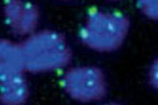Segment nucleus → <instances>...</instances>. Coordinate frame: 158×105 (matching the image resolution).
Instances as JSON below:
<instances>
[{
  "instance_id": "obj_5",
  "label": "nucleus",
  "mask_w": 158,
  "mask_h": 105,
  "mask_svg": "<svg viewBox=\"0 0 158 105\" xmlns=\"http://www.w3.org/2000/svg\"><path fill=\"white\" fill-rule=\"evenodd\" d=\"M39 21V6L33 2H25L24 9L15 28V33L21 36H30L36 32Z\"/></svg>"
},
{
  "instance_id": "obj_6",
  "label": "nucleus",
  "mask_w": 158,
  "mask_h": 105,
  "mask_svg": "<svg viewBox=\"0 0 158 105\" xmlns=\"http://www.w3.org/2000/svg\"><path fill=\"white\" fill-rule=\"evenodd\" d=\"M0 62L26 73L22 44L8 40H0Z\"/></svg>"
},
{
  "instance_id": "obj_9",
  "label": "nucleus",
  "mask_w": 158,
  "mask_h": 105,
  "mask_svg": "<svg viewBox=\"0 0 158 105\" xmlns=\"http://www.w3.org/2000/svg\"><path fill=\"white\" fill-rule=\"evenodd\" d=\"M149 84L155 90L158 91V58L153 60L150 68L149 74Z\"/></svg>"
},
{
  "instance_id": "obj_7",
  "label": "nucleus",
  "mask_w": 158,
  "mask_h": 105,
  "mask_svg": "<svg viewBox=\"0 0 158 105\" xmlns=\"http://www.w3.org/2000/svg\"><path fill=\"white\" fill-rule=\"evenodd\" d=\"M24 6L25 2L23 0H8L4 6V14L14 31L23 13Z\"/></svg>"
},
{
  "instance_id": "obj_1",
  "label": "nucleus",
  "mask_w": 158,
  "mask_h": 105,
  "mask_svg": "<svg viewBox=\"0 0 158 105\" xmlns=\"http://www.w3.org/2000/svg\"><path fill=\"white\" fill-rule=\"evenodd\" d=\"M25 69L42 74L66 68L73 59V51L64 33L52 29L36 31L21 43Z\"/></svg>"
},
{
  "instance_id": "obj_10",
  "label": "nucleus",
  "mask_w": 158,
  "mask_h": 105,
  "mask_svg": "<svg viewBox=\"0 0 158 105\" xmlns=\"http://www.w3.org/2000/svg\"><path fill=\"white\" fill-rule=\"evenodd\" d=\"M106 1H109V2H118V1H121V0H106Z\"/></svg>"
},
{
  "instance_id": "obj_4",
  "label": "nucleus",
  "mask_w": 158,
  "mask_h": 105,
  "mask_svg": "<svg viewBox=\"0 0 158 105\" xmlns=\"http://www.w3.org/2000/svg\"><path fill=\"white\" fill-rule=\"evenodd\" d=\"M30 97V87L25 74L14 76L0 84V101L4 104L21 105Z\"/></svg>"
},
{
  "instance_id": "obj_2",
  "label": "nucleus",
  "mask_w": 158,
  "mask_h": 105,
  "mask_svg": "<svg viewBox=\"0 0 158 105\" xmlns=\"http://www.w3.org/2000/svg\"><path fill=\"white\" fill-rule=\"evenodd\" d=\"M130 28V21L126 15L94 10L86 17L80 38L84 46L94 52L110 53L123 46Z\"/></svg>"
},
{
  "instance_id": "obj_8",
  "label": "nucleus",
  "mask_w": 158,
  "mask_h": 105,
  "mask_svg": "<svg viewBox=\"0 0 158 105\" xmlns=\"http://www.w3.org/2000/svg\"><path fill=\"white\" fill-rule=\"evenodd\" d=\"M142 14L150 20L158 21V0H137Z\"/></svg>"
},
{
  "instance_id": "obj_3",
  "label": "nucleus",
  "mask_w": 158,
  "mask_h": 105,
  "mask_svg": "<svg viewBox=\"0 0 158 105\" xmlns=\"http://www.w3.org/2000/svg\"><path fill=\"white\" fill-rule=\"evenodd\" d=\"M60 82L64 92L80 103L102 101L107 94L106 76L98 66H71L64 71Z\"/></svg>"
},
{
  "instance_id": "obj_11",
  "label": "nucleus",
  "mask_w": 158,
  "mask_h": 105,
  "mask_svg": "<svg viewBox=\"0 0 158 105\" xmlns=\"http://www.w3.org/2000/svg\"><path fill=\"white\" fill-rule=\"evenodd\" d=\"M61 1H71V0H61Z\"/></svg>"
}]
</instances>
